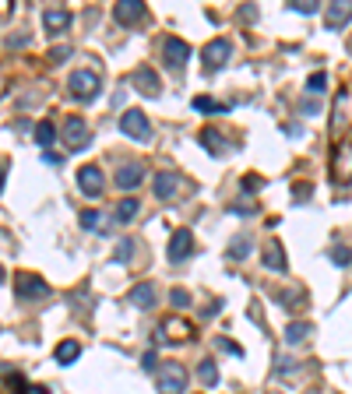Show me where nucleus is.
Masks as SVG:
<instances>
[{"label": "nucleus", "mask_w": 352, "mask_h": 394, "mask_svg": "<svg viewBox=\"0 0 352 394\" xmlns=\"http://www.w3.org/2000/svg\"><path fill=\"white\" fill-rule=\"evenodd\" d=\"M67 88H71L74 99L92 102V99H99V74H95V71H74V74L67 78Z\"/></svg>", "instance_id": "1"}, {"label": "nucleus", "mask_w": 352, "mask_h": 394, "mask_svg": "<svg viewBox=\"0 0 352 394\" xmlns=\"http://www.w3.org/2000/svg\"><path fill=\"white\" fill-rule=\"evenodd\" d=\"M120 131L127 134V138H134V141H152V124H148V117L141 109H127L124 117H120Z\"/></svg>", "instance_id": "2"}, {"label": "nucleus", "mask_w": 352, "mask_h": 394, "mask_svg": "<svg viewBox=\"0 0 352 394\" xmlns=\"http://www.w3.org/2000/svg\"><path fill=\"white\" fill-rule=\"evenodd\" d=\"M64 141H67V148H71V151H81V148H88V141H92V131H88L85 117H67V120H64Z\"/></svg>", "instance_id": "3"}, {"label": "nucleus", "mask_w": 352, "mask_h": 394, "mask_svg": "<svg viewBox=\"0 0 352 394\" xmlns=\"http://www.w3.org/2000/svg\"><path fill=\"white\" fill-rule=\"evenodd\" d=\"M191 254H194V233H191V229H176V233L169 236L166 257H169L173 264H180V261H187Z\"/></svg>", "instance_id": "4"}, {"label": "nucleus", "mask_w": 352, "mask_h": 394, "mask_svg": "<svg viewBox=\"0 0 352 394\" xmlns=\"http://www.w3.org/2000/svg\"><path fill=\"white\" fill-rule=\"evenodd\" d=\"M18 286H15V293H18V299H46L49 296V286L39 278V274H29V271H22L18 278Z\"/></svg>", "instance_id": "5"}, {"label": "nucleus", "mask_w": 352, "mask_h": 394, "mask_svg": "<svg viewBox=\"0 0 352 394\" xmlns=\"http://www.w3.org/2000/svg\"><path fill=\"white\" fill-rule=\"evenodd\" d=\"M187 391V370L184 366H166L159 373V394H184Z\"/></svg>", "instance_id": "6"}, {"label": "nucleus", "mask_w": 352, "mask_h": 394, "mask_svg": "<svg viewBox=\"0 0 352 394\" xmlns=\"http://www.w3.org/2000/svg\"><path fill=\"white\" fill-rule=\"evenodd\" d=\"M102 187H106V177H102V169H99V165H85V169H78V190H81L85 197H99Z\"/></svg>", "instance_id": "7"}, {"label": "nucleus", "mask_w": 352, "mask_h": 394, "mask_svg": "<svg viewBox=\"0 0 352 394\" xmlns=\"http://www.w3.org/2000/svg\"><path fill=\"white\" fill-rule=\"evenodd\" d=\"M229 53H232V46H229L225 39H211V42L201 49V60H205L208 71H218V67L229 60Z\"/></svg>", "instance_id": "8"}, {"label": "nucleus", "mask_w": 352, "mask_h": 394, "mask_svg": "<svg viewBox=\"0 0 352 394\" xmlns=\"http://www.w3.org/2000/svg\"><path fill=\"white\" fill-rule=\"evenodd\" d=\"M162 53H166V64H169L173 71H184L187 60H191V46H187L184 39H166Z\"/></svg>", "instance_id": "9"}, {"label": "nucleus", "mask_w": 352, "mask_h": 394, "mask_svg": "<svg viewBox=\"0 0 352 394\" xmlns=\"http://www.w3.org/2000/svg\"><path fill=\"white\" fill-rule=\"evenodd\" d=\"M113 18L120 25H138L145 18V4L141 0H120V4H113Z\"/></svg>", "instance_id": "10"}, {"label": "nucleus", "mask_w": 352, "mask_h": 394, "mask_svg": "<svg viewBox=\"0 0 352 394\" xmlns=\"http://www.w3.org/2000/svg\"><path fill=\"white\" fill-rule=\"evenodd\" d=\"M141 180H145V169L138 162H127L120 173H116V187L120 190H134V187H141Z\"/></svg>", "instance_id": "11"}, {"label": "nucleus", "mask_w": 352, "mask_h": 394, "mask_svg": "<svg viewBox=\"0 0 352 394\" xmlns=\"http://www.w3.org/2000/svg\"><path fill=\"white\" fill-rule=\"evenodd\" d=\"M176 190H180V177H176V173H159L155 177V197L159 201H173Z\"/></svg>", "instance_id": "12"}, {"label": "nucleus", "mask_w": 352, "mask_h": 394, "mask_svg": "<svg viewBox=\"0 0 352 394\" xmlns=\"http://www.w3.org/2000/svg\"><path fill=\"white\" fill-rule=\"evenodd\" d=\"M42 25H46V32H64L67 25H71V11H64V8H49L46 15H42Z\"/></svg>", "instance_id": "13"}, {"label": "nucleus", "mask_w": 352, "mask_h": 394, "mask_svg": "<svg viewBox=\"0 0 352 394\" xmlns=\"http://www.w3.org/2000/svg\"><path fill=\"white\" fill-rule=\"evenodd\" d=\"M155 299H159V296H155V286H148V281H141V286H134V289H131V303H134V306H141V310H152V306H155Z\"/></svg>", "instance_id": "14"}, {"label": "nucleus", "mask_w": 352, "mask_h": 394, "mask_svg": "<svg viewBox=\"0 0 352 394\" xmlns=\"http://www.w3.org/2000/svg\"><path fill=\"white\" fill-rule=\"evenodd\" d=\"M134 85L148 95V99H155L159 95V78H155V71L152 67H138V74H134Z\"/></svg>", "instance_id": "15"}, {"label": "nucleus", "mask_w": 352, "mask_h": 394, "mask_svg": "<svg viewBox=\"0 0 352 394\" xmlns=\"http://www.w3.org/2000/svg\"><path fill=\"white\" fill-rule=\"evenodd\" d=\"M349 18H352V4H331V8H328V15H324V25L335 32V28H342Z\"/></svg>", "instance_id": "16"}, {"label": "nucleus", "mask_w": 352, "mask_h": 394, "mask_svg": "<svg viewBox=\"0 0 352 394\" xmlns=\"http://www.w3.org/2000/svg\"><path fill=\"white\" fill-rule=\"evenodd\" d=\"M335 180H352V145H342V158H335Z\"/></svg>", "instance_id": "17"}, {"label": "nucleus", "mask_w": 352, "mask_h": 394, "mask_svg": "<svg viewBox=\"0 0 352 394\" xmlns=\"http://www.w3.org/2000/svg\"><path fill=\"white\" fill-rule=\"evenodd\" d=\"M310 334H314V327L303 324V320H296V324H289V327H285V342H289V345H303Z\"/></svg>", "instance_id": "18"}, {"label": "nucleus", "mask_w": 352, "mask_h": 394, "mask_svg": "<svg viewBox=\"0 0 352 394\" xmlns=\"http://www.w3.org/2000/svg\"><path fill=\"white\" fill-rule=\"evenodd\" d=\"M78 356H81V345L78 342H61V345H56V352H53V359L61 363V366H71Z\"/></svg>", "instance_id": "19"}, {"label": "nucleus", "mask_w": 352, "mask_h": 394, "mask_svg": "<svg viewBox=\"0 0 352 394\" xmlns=\"http://www.w3.org/2000/svg\"><path fill=\"white\" fill-rule=\"evenodd\" d=\"M138 211H141V201H138V197H124L120 204H116L113 218H116V222H131V218H134Z\"/></svg>", "instance_id": "20"}, {"label": "nucleus", "mask_w": 352, "mask_h": 394, "mask_svg": "<svg viewBox=\"0 0 352 394\" xmlns=\"http://www.w3.org/2000/svg\"><path fill=\"white\" fill-rule=\"evenodd\" d=\"M264 268H268V271H285V250H282L278 243H268V250H264Z\"/></svg>", "instance_id": "21"}, {"label": "nucleus", "mask_w": 352, "mask_h": 394, "mask_svg": "<svg viewBox=\"0 0 352 394\" xmlns=\"http://www.w3.org/2000/svg\"><path fill=\"white\" fill-rule=\"evenodd\" d=\"M247 254H250V240H247V236L232 240V243H229V250H225V257H232V261H243Z\"/></svg>", "instance_id": "22"}, {"label": "nucleus", "mask_w": 352, "mask_h": 394, "mask_svg": "<svg viewBox=\"0 0 352 394\" xmlns=\"http://www.w3.org/2000/svg\"><path fill=\"white\" fill-rule=\"evenodd\" d=\"M81 225L85 229H92V233H106L102 225H106V215H99V211H81Z\"/></svg>", "instance_id": "23"}, {"label": "nucleus", "mask_w": 352, "mask_h": 394, "mask_svg": "<svg viewBox=\"0 0 352 394\" xmlns=\"http://www.w3.org/2000/svg\"><path fill=\"white\" fill-rule=\"evenodd\" d=\"M53 138H56V127L49 124V120H42V124H35V145H53Z\"/></svg>", "instance_id": "24"}, {"label": "nucleus", "mask_w": 352, "mask_h": 394, "mask_svg": "<svg viewBox=\"0 0 352 394\" xmlns=\"http://www.w3.org/2000/svg\"><path fill=\"white\" fill-rule=\"evenodd\" d=\"M198 377H201V384L215 387V384H218V370H215V363H211V359H201V366H198Z\"/></svg>", "instance_id": "25"}, {"label": "nucleus", "mask_w": 352, "mask_h": 394, "mask_svg": "<svg viewBox=\"0 0 352 394\" xmlns=\"http://www.w3.org/2000/svg\"><path fill=\"white\" fill-rule=\"evenodd\" d=\"M201 145H205V148H208V151H211V155H218V151H222V134H218V131H211V127H208V131H205V134H201Z\"/></svg>", "instance_id": "26"}, {"label": "nucleus", "mask_w": 352, "mask_h": 394, "mask_svg": "<svg viewBox=\"0 0 352 394\" xmlns=\"http://www.w3.org/2000/svg\"><path fill=\"white\" fill-rule=\"evenodd\" d=\"M194 109H198V113H225L229 106H222V102H211V99H205V95H201V99H194Z\"/></svg>", "instance_id": "27"}, {"label": "nucleus", "mask_w": 352, "mask_h": 394, "mask_svg": "<svg viewBox=\"0 0 352 394\" xmlns=\"http://www.w3.org/2000/svg\"><path fill=\"white\" fill-rule=\"evenodd\" d=\"M324 88H328V74H324V71H317V74H314V78L307 81V92H314V95H321Z\"/></svg>", "instance_id": "28"}, {"label": "nucleus", "mask_w": 352, "mask_h": 394, "mask_svg": "<svg viewBox=\"0 0 352 394\" xmlns=\"http://www.w3.org/2000/svg\"><path fill=\"white\" fill-rule=\"evenodd\" d=\"M331 261H335L338 268H345V264L352 261V250H349V247H335V250H331Z\"/></svg>", "instance_id": "29"}, {"label": "nucleus", "mask_w": 352, "mask_h": 394, "mask_svg": "<svg viewBox=\"0 0 352 394\" xmlns=\"http://www.w3.org/2000/svg\"><path fill=\"white\" fill-rule=\"evenodd\" d=\"M131 254H134V243H131V240H124L120 247H116V261H120V264H127Z\"/></svg>", "instance_id": "30"}, {"label": "nucleus", "mask_w": 352, "mask_h": 394, "mask_svg": "<svg viewBox=\"0 0 352 394\" xmlns=\"http://www.w3.org/2000/svg\"><path fill=\"white\" fill-rule=\"evenodd\" d=\"M292 11L296 15H317V4H310V0H292Z\"/></svg>", "instance_id": "31"}, {"label": "nucleus", "mask_w": 352, "mask_h": 394, "mask_svg": "<svg viewBox=\"0 0 352 394\" xmlns=\"http://www.w3.org/2000/svg\"><path fill=\"white\" fill-rule=\"evenodd\" d=\"M169 299H173V306H191V293H184V289H176Z\"/></svg>", "instance_id": "32"}, {"label": "nucleus", "mask_w": 352, "mask_h": 394, "mask_svg": "<svg viewBox=\"0 0 352 394\" xmlns=\"http://www.w3.org/2000/svg\"><path fill=\"white\" fill-rule=\"evenodd\" d=\"M67 53H71V46H61V49H53V53H49V60H56V64H61Z\"/></svg>", "instance_id": "33"}, {"label": "nucleus", "mask_w": 352, "mask_h": 394, "mask_svg": "<svg viewBox=\"0 0 352 394\" xmlns=\"http://www.w3.org/2000/svg\"><path fill=\"white\" fill-rule=\"evenodd\" d=\"M303 113H307V117H317L321 106H317V102H303Z\"/></svg>", "instance_id": "34"}, {"label": "nucleus", "mask_w": 352, "mask_h": 394, "mask_svg": "<svg viewBox=\"0 0 352 394\" xmlns=\"http://www.w3.org/2000/svg\"><path fill=\"white\" fill-rule=\"evenodd\" d=\"M4 180H8V162H0V190H4Z\"/></svg>", "instance_id": "35"}, {"label": "nucleus", "mask_w": 352, "mask_h": 394, "mask_svg": "<svg viewBox=\"0 0 352 394\" xmlns=\"http://www.w3.org/2000/svg\"><path fill=\"white\" fill-rule=\"evenodd\" d=\"M243 187H247V190H257V187H261V180H254V177H247V180H243Z\"/></svg>", "instance_id": "36"}, {"label": "nucleus", "mask_w": 352, "mask_h": 394, "mask_svg": "<svg viewBox=\"0 0 352 394\" xmlns=\"http://www.w3.org/2000/svg\"><path fill=\"white\" fill-rule=\"evenodd\" d=\"M8 278V271H4V264H0V281H4Z\"/></svg>", "instance_id": "37"}]
</instances>
